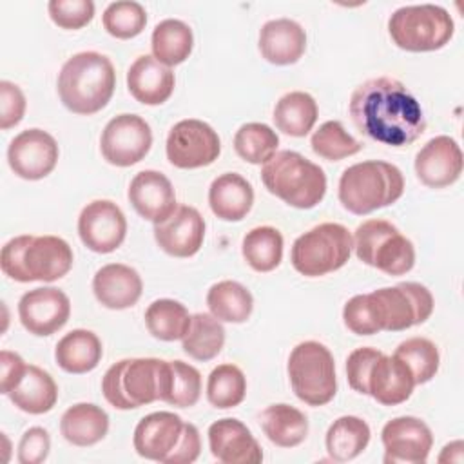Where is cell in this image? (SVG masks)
<instances>
[{"mask_svg": "<svg viewBox=\"0 0 464 464\" xmlns=\"http://www.w3.org/2000/svg\"><path fill=\"white\" fill-rule=\"evenodd\" d=\"M350 116L361 134L390 147H406L426 130L419 100L402 82L390 76L372 78L355 87Z\"/></svg>", "mask_w": 464, "mask_h": 464, "instance_id": "cell-1", "label": "cell"}, {"mask_svg": "<svg viewBox=\"0 0 464 464\" xmlns=\"http://www.w3.org/2000/svg\"><path fill=\"white\" fill-rule=\"evenodd\" d=\"M172 381L170 361L156 357L121 359L102 379L105 401L118 410H134L154 401L167 402Z\"/></svg>", "mask_w": 464, "mask_h": 464, "instance_id": "cell-2", "label": "cell"}, {"mask_svg": "<svg viewBox=\"0 0 464 464\" xmlns=\"http://www.w3.org/2000/svg\"><path fill=\"white\" fill-rule=\"evenodd\" d=\"M116 72L112 62L96 51L72 54L58 74V96L74 114H94L112 98Z\"/></svg>", "mask_w": 464, "mask_h": 464, "instance_id": "cell-3", "label": "cell"}, {"mask_svg": "<svg viewBox=\"0 0 464 464\" xmlns=\"http://www.w3.org/2000/svg\"><path fill=\"white\" fill-rule=\"evenodd\" d=\"M71 245L58 236L24 234L9 239L2 246V272L18 281H56L72 266Z\"/></svg>", "mask_w": 464, "mask_h": 464, "instance_id": "cell-4", "label": "cell"}, {"mask_svg": "<svg viewBox=\"0 0 464 464\" xmlns=\"http://www.w3.org/2000/svg\"><path fill=\"white\" fill-rule=\"evenodd\" d=\"M404 192V176L399 167L381 160L348 167L339 179L341 205L357 216L393 205Z\"/></svg>", "mask_w": 464, "mask_h": 464, "instance_id": "cell-5", "label": "cell"}, {"mask_svg": "<svg viewBox=\"0 0 464 464\" xmlns=\"http://www.w3.org/2000/svg\"><path fill=\"white\" fill-rule=\"evenodd\" d=\"M266 190L295 208H314L326 194L324 170L295 150H279L263 163Z\"/></svg>", "mask_w": 464, "mask_h": 464, "instance_id": "cell-6", "label": "cell"}, {"mask_svg": "<svg viewBox=\"0 0 464 464\" xmlns=\"http://www.w3.org/2000/svg\"><path fill=\"white\" fill-rule=\"evenodd\" d=\"M388 33L397 47L410 53H426L450 44L455 24L451 14L440 5H404L392 13Z\"/></svg>", "mask_w": 464, "mask_h": 464, "instance_id": "cell-7", "label": "cell"}, {"mask_svg": "<svg viewBox=\"0 0 464 464\" xmlns=\"http://www.w3.org/2000/svg\"><path fill=\"white\" fill-rule=\"evenodd\" d=\"M352 248L353 237L344 225L321 223L294 241L290 261L299 274L319 277L344 266Z\"/></svg>", "mask_w": 464, "mask_h": 464, "instance_id": "cell-8", "label": "cell"}, {"mask_svg": "<svg viewBox=\"0 0 464 464\" xmlns=\"http://www.w3.org/2000/svg\"><path fill=\"white\" fill-rule=\"evenodd\" d=\"M288 377L295 397L308 406H323L335 397V361L317 341L299 343L290 352Z\"/></svg>", "mask_w": 464, "mask_h": 464, "instance_id": "cell-9", "label": "cell"}, {"mask_svg": "<svg viewBox=\"0 0 464 464\" xmlns=\"http://www.w3.org/2000/svg\"><path fill=\"white\" fill-rule=\"evenodd\" d=\"M353 248L362 263L388 276H402L415 265L413 243L384 219L362 221L353 234Z\"/></svg>", "mask_w": 464, "mask_h": 464, "instance_id": "cell-10", "label": "cell"}, {"mask_svg": "<svg viewBox=\"0 0 464 464\" xmlns=\"http://www.w3.org/2000/svg\"><path fill=\"white\" fill-rule=\"evenodd\" d=\"M368 295L379 332H402L430 319L435 301L431 292L413 281L373 290Z\"/></svg>", "mask_w": 464, "mask_h": 464, "instance_id": "cell-11", "label": "cell"}, {"mask_svg": "<svg viewBox=\"0 0 464 464\" xmlns=\"http://www.w3.org/2000/svg\"><path fill=\"white\" fill-rule=\"evenodd\" d=\"M167 160L178 169H199L214 163L221 152L218 132L201 120L178 121L167 136Z\"/></svg>", "mask_w": 464, "mask_h": 464, "instance_id": "cell-12", "label": "cell"}, {"mask_svg": "<svg viewBox=\"0 0 464 464\" xmlns=\"http://www.w3.org/2000/svg\"><path fill=\"white\" fill-rule=\"evenodd\" d=\"M152 145L150 125L138 114H118L103 129L100 149L103 158L116 167L141 161Z\"/></svg>", "mask_w": 464, "mask_h": 464, "instance_id": "cell-13", "label": "cell"}, {"mask_svg": "<svg viewBox=\"0 0 464 464\" xmlns=\"http://www.w3.org/2000/svg\"><path fill=\"white\" fill-rule=\"evenodd\" d=\"M78 236L82 243L96 254L114 252L127 236L123 210L111 199L87 203L78 216Z\"/></svg>", "mask_w": 464, "mask_h": 464, "instance_id": "cell-14", "label": "cell"}, {"mask_svg": "<svg viewBox=\"0 0 464 464\" xmlns=\"http://www.w3.org/2000/svg\"><path fill=\"white\" fill-rule=\"evenodd\" d=\"M58 143L42 129H27L16 134L7 149V161L11 170L29 181L49 176L58 163Z\"/></svg>", "mask_w": 464, "mask_h": 464, "instance_id": "cell-15", "label": "cell"}, {"mask_svg": "<svg viewBox=\"0 0 464 464\" xmlns=\"http://www.w3.org/2000/svg\"><path fill=\"white\" fill-rule=\"evenodd\" d=\"M71 315V301L65 292L54 286L33 288L18 301L22 326L33 335H51L65 326Z\"/></svg>", "mask_w": 464, "mask_h": 464, "instance_id": "cell-16", "label": "cell"}, {"mask_svg": "<svg viewBox=\"0 0 464 464\" xmlns=\"http://www.w3.org/2000/svg\"><path fill=\"white\" fill-rule=\"evenodd\" d=\"M381 440L384 446V462H426L433 435L430 426L419 417L404 415L388 420L381 431Z\"/></svg>", "mask_w": 464, "mask_h": 464, "instance_id": "cell-17", "label": "cell"}, {"mask_svg": "<svg viewBox=\"0 0 464 464\" xmlns=\"http://www.w3.org/2000/svg\"><path fill=\"white\" fill-rule=\"evenodd\" d=\"M415 172L422 185L444 188L462 174V150L450 136H435L415 156Z\"/></svg>", "mask_w": 464, "mask_h": 464, "instance_id": "cell-18", "label": "cell"}, {"mask_svg": "<svg viewBox=\"0 0 464 464\" xmlns=\"http://www.w3.org/2000/svg\"><path fill=\"white\" fill-rule=\"evenodd\" d=\"M154 239L169 256L190 257L203 245L205 219L198 208L178 205L167 219L154 225Z\"/></svg>", "mask_w": 464, "mask_h": 464, "instance_id": "cell-19", "label": "cell"}, {"mask_svg": "<svg viewBox=\"0 0 464 464\" xmlns=\"http://www.w3.org/2000/svg\"><path fill=\"white\" fill-rule=\"evenodd\" d=\"M185 422L172 411H154L145 415L134 430V450L140 457L165 462L176 451Z\"/></svg>", "mask_w": 464, "mask_h": 464, "instance_id": "cell-20", "label": "cell"}, {"mask_svg": "<svg viewBox=\"0 0 464 464\" xmlns=\"http://www.w3.org/2000/svg\"><path fill=\"white\" fill-rule=\"evenodd\" d=\"M129 201L147 221L161 223L176 210V192L170 179L158 170L138 172L129 185Z\"/></svg>", "mask_w": 464, "mask_h": 464, "instance_id": "cell-21", "label": "cell"}, {"mask_svg": "<svg viewBox=\"0 0 464 464\" xmlns=\"http://www.w3.org/2000/svg\"><path fill=\"white\" fill-rule=\"evenodd\" d=\"M208 446L212 455L223 464H257L263 460L261 446L252 431L232 417L210 424Z\"/></svg>", "mask_w": 464, "mask_h": 464, "instance_id": "cell-22", "label": "cell"}, {"mask_svg": "<svg viewBox=\"0 0 464 464\" xmlns=\"http://www.w3.org/2000/svg\"><path fill=\"white\" fill-rule=\"evenodd\" d=\"M415 388V379L404 361L397 355L381 353L366 379L368 395H372L379 404L384 406H397L410 399Z\"/></svg>", "mask_w": 464, "mask_h": 464, "instance_id": "cell-23", "label": "cell"}, {"mask_svg": "<svg viewBox=\"0 0 464 464\" xmlns=\"http://www.w3.org/2000/svg\"><path fill=\"white\" fill-rule=\"evenodd\" d=\"M143 281L140 274L123 263L103 265L92 277V292L96 299L111 310H125L141 297Z\"/></svg>", "mask_w": 464, "mask_h": 464, "instance_id": "cell-24", "label": "cell"}, {"mask_svg": "<svg viewBox=\"0 0 464 464\" xmlns=\"http://www.w3.org/2000/svg\"><path fill=\"white\" fill-rule=\"evenodd\" d=\"M174 72L150 54L138 56L127 71L129 92L145 105H161L174 91Z\"/></svg>", "mask_w": 464, "mask_h": 464, "instance_id": "cell-25", "label": "cell"}, {"mask_svg": "<svg viewBox=\"0 0 464 464\" xmlns=\"http://www.w3.org/2000/svg\"><path fill=\"white\" fill-rule=\"evenodd\" d=\"M306 49L304 29L290 18L268 20L259 31L261 56L274 65L295 63Z\"/></svg>", "mask_w": 464, "mask_h": 464, "instance_id": "cell-26", "label": "cell"}, {"mask_svg": "<svg viewBox=\"0 0 464 464\" xmlns=\"http://www.w3.org/2000/svg\"><path fill=\"white\" fill-rule=\"evenodd\" d=\"M254 188L237 172L218 176L208 187L210 210L223 221H241L252 208Z\"/></svg>", "mask_w": 464, "mask_h": 464, "instance_id": "cell-27", "label": "cell"}, {"mask_svg": "<svg viewBox=\"0 0 464 464\" xmlns=\"http://www.w3.org/2000/svg\"><path fill=\"white\" fill-rule=\"evenodd\" d=\"M102 355L103 348L100 337L83 328L65 334L54 348V359L67 373H87L94 370L102 361Z\"/></svg>", "mask_w": 464, "mask_h": 464, "instance_id": "cell-28", "label": "cell"}, {"mask_svg": "<svg viewBox=\"0 0 464 464\" xmlns=\"http://www.w3.org/2000/svg\"><path fill=\"white\" fill-rule=\"evenodd\" d=\"M60 431L74 446H92L107 435L109 415L92 402H78L62 415Z\"/></svg>", "mask_w": 464, "mask_h": 464, "instance_id": "cell-29", "label": "cell"}, {"mask_svg": "<svg viewBox=\"0 0 464 464\" xmlns=\"http://www.w3.org/2000/svg\"><path fill=\"white\" fill-rule=\"evenodd\" d=\"M9 399L18 410L31 415H42L54 408L58 401V386L45 370L27 364L22 381L9 393Z\"/></svg>", "mask_w": 464, "mask_h": 464, "instance_id": "cell-30", "label": "cell"}, {"mask_svg": "<svg viewBox=\"0 0 464 464\" xmlns=\"http://www.w3.org/2000/svg\"><path fill=\"white\" fill-rule=\"evenodd\" d=\"M259 424L268 437L279 448L299 446L308 435L306 415L290 404H270L259 415Z\"/></svg>", "mask_w": 464, "mask_h": 464, "instance_id": "cell-31", "label": "cell"}, {"mask_svg": "<svg viewBox=\"0 0 464 464\" xmlns=\"http://www.w3.org/2000/svg\"><path fill=\"white\" fill-rule=\"evenodd\" d=\"M317 102L304 91H292L281 96L274 107L276 127L294 138L306 136L317 121Z\"/></svg>", "mask_w": 464, "mask_h": 464, "instance_id": "cell-32", "label": "cell"}, {"mask_svg": "<svg viewBox=\"0 0 464 464\" xmlns=\"http://www.w3.org/2000/svg\"><path fill=\"white\" fill-rule=\"evenodd\" d=\"M370 426L355 415H343L334 420L326 431V451L337 462H348L359 457L370 442Z\"/></svg>", "mask_w": 464, "mask_h": 464, "instance_id": "cell-33", "label": "cell"}, {"mask_svg": "<svg viewBox=\"0 0 464 464\" xmlns=\"http://www.w3.org/2000/svg\"><path fill=\"white\" fill-rule=\"evenodd\" d=\"M152 56L167 67L183 63L194 47V34L192 29L178 18L161 20L150 38Z\"/></svg>", "mask_w": 464, "mask_h": 464, "instance_id": "cell-34", "label": "cell"}, {"mask_svg": "<svg viewBox=\"0 0 464 464\" xmlns=\"http://www.w3.org/2000/svg\"><path fill=\"white\" fill-rule=\"evenodd\" d=\"M207 306L223 323H245L252 314L254 297L241 283L225 279L208 288Z\"/></svg>", "mask_w": 464, "mask_h": 464, "instance_id": "cell-35", "label": "cell"}, {"mask_svg": "<svg viewBox=\"0 0 464 464\" xmlns=\"http://www.w3.org/2000/svg\"><path fill=\"white\" fill-rule=\"evenodd\" d=\"M183 352L196 361L214 359L225 344V328L212 314H194L181 339Z\"/></svg>", "mask_w": 464, "mask_h": 464, "instance_id": "cell-36", "label": "cell"}, {"mask_svg": "<svg viewBox=\"0 0 464 464\" xmlns=\"http://www.w3.org/2000/svg\"><path fill=\"white\" fill-rule=\"evenodd\" d=\"M188 310L174 299H156L145 310V324L152 337L160 341L183 339L190 326Z\"/></svg>", "mask_w": 464, "mask_h": 464, "instance_id": "cell-37", "label": "cell"}, {"mask_svg": "<svg viewBox=\"0 0 464 464\" xmlns=\"http://www.w3.org/2000/svg\"><path fill=\"white\" fill-rule=\"evenodd\" d=\"M241 252L256 272H270L283 259V236L274 227H256L245 234Z\"/></svg>", "mask_w": 464, "mask_h": 464, "instance_id": "cell-38", "label": "cell"}, {"mask_svg": "<svg viewBox=\"0 0 464 464\" xmlns=\"http://www.w3.org/2000/svg\"><path fill=\"white\" fill-rule=\"evenodd\" d=\"M246 395V377L236 364L216 366L207 381V399L214 408L228 410L243 402Z\"/></svg>", "mask_w": 464, "mask_h": 464, "instance_id": "cell-39", "label": "cell"}, {"mask_svg": "<svg viewBox=\"0 0 464 464\" xmlns=\"http://www.w3.org/2000/svg\"><path fill=\"white\" fill-rule=\"evenodd\" d=\"M279 145V136L266 123L250 121L237 129L234 136V149L237 156L248 163L261 165L268 161Z\"/></svg>", "mask_w": 464, "mask_h": 464, "instance_id": "cell-40", "label": "cell"}, {"mask_svg": "<svg viewBox=\"0 0 464 464\" xmlns=\"http://www.w3.org/2000/svg\"><path fill=\"white\" fill-rule=\"evenodd\" d=\"M393 355L406 362V366L413 373L415 384H424L431 381L440 362L439 348L435 346L433 341L426 337H410L402 341Z\"/></svg>", "mask_w": 464, "mask_h": 464, "instance_id": "cell-41", "label": "cell"}, {"mask_svg": "<svg viewBox=\"0 0 464 464\" xmlns=\"http://www.w3.org/2000/svg\"><path fill=\"white\" fill-rule=\"evenodd\" d=\"M310 145L319 158L328 161L344 160L348 156L357 154L362 149V145L352 134H348V130L337 120L324 121L312 134Z\"/></svg>", "mask_w": 464, "mask_h": 464, "instance_id": "cell-42", "label": "cell"}, {"mask_svg": "<svg viewBox=\"0 0 464 464\" xmlns=\"http://www.w3.org/2000/svg\"><path fill=\"white\" fill-rule=\"evenodd\" d=\"M105 31L120 40H129L138 36L147 24L145 7L140 2L120 0L105 7L102 16Z\"/></svg>", "mask_w": 464, "mask_h": 464, "instance_id": "cell-43", "label": "cell"}, {"mask_svg": "<svg viewBox=\"0 0 464 464\" xmlns=\"http://www.w3.org/2000/svg\"><path fill=\"white\" fill-rule=\"evenodd\" d=\"M172 381L167 404L176 408H190L199 401L201 395V373L192 364L183 361H170Z\"/></svg>", "mask_w": 464, "mask_h": 464, "instance_id": "cell-44", "label": "cell"}, {"mask_svg": "<svg viewBox=\"0 0 464 464\" xmlns=\"http://www.w3.org/2000/svg\"><path fill=\"white\" fill-rule=\"evenodd\" d=\"M51 20L62 29H82L94 16L92 0H51L47 4Z\"/></svg>", "mask_w": 464, "mask_h": 464, "instance_id": "cell-45", "label": "cell"}, {"mask_svg": "<svg viewBox=\"0 0 464 464\" xmlns=\"http://www.w3.org/2000/svg\"><path fill=\"white\" fill-rule=\"evenodd\" d=\"M343 321L346 328L357 335H373L379 334L370 301L366 294L353 295L352 299L346 301L343 308Z\"/></svg>", "mask_w": 464, "mask_h": 464, "instance_id": "cell-46", "label": "cell"}, {"mask_svg": "<svg viewBox=\"0 0 464 464\" xmlns=\"http://www.w3.org/2000/svg\"><path fill=\"white\" fill-rule=\"evenodd\" d=\"M25 114V96L22 89L9 82H0V129L7 130L22 121Z\"/></svg>", "mask_w": 464, "mask_h": 464, "instance_id": "cell-47", "label": "cell"}, {"mask_svg": "<svg viewBox=\"0 0 464 464\" xmlns=\"http://www.w3.org/2000/svg\"><path fill=\"white\" fill-rule=\"evenodd\" d=\"M381 353H382L381 350L362 346V348H355L348 355V359H346V377H348V384L352 386V390H355L357 393L368 395V390H366L368 372H370L373 361Z\"/></svg>", "mask_w": 464, "mask_h": 464, "instance_id": "cell-48", "label": "cell"}, {"mask_svg": "<svg viewBox=\"0 0 464 464\" xmlns=\"http://www.w3.org/2000/svg\"><path fill=\"white\" fill-rule=\"evenodd\" d=\"M51 450V437L45 428H29L18 442V462L22 464H40L47 459Z\"/></svg>", "mask_w": 464, "mask_h": 464, "instance_id": "cell-49", "label": "cell"}, {"mask_svg": "<svg viewBox=\"0 0 464 464\" xmlns=\"http://www.w3.org/2000/svg\"><path fill=\"white\" fill-rule=\"evenodd\" d=\"M25 370H27V364L16 352H11V350L0 352V390L4 395H9L18 386Z\"/></svg>", "mask_w": 464, "mask_h": 464, "instance_id": "cell-50", "label": "cell"}, {"mask_svg": "<svg viewBox=\"0 0 464 464\" xmlns=\"http://www.w3.org/2000/svg\"><path fill=\"white\" fill-rule=\"evenodd\" d=\"M201 451V439L199 431L194 424L185 422V430L176 451L169 457L167 464H190L199 457Z\"/></svg>", "mask_w": 464, "mask_h": 464, "instance_id": "cell-51", "label": "cell"}, {"mask_svg": "<svg viewBox=\"0 0 464 464\" xmlns=\"http://www.w3.org/2000/svg\"><path fill=\"white\" fill-rule=\"evenodd\" d=\"M464 460V442L453 440L442 448L439 462H462Z\"/></svg>", "mask_w": 464, "mask_h": 464, "instance_id": "cell-52", "label": "cell"}]
</instances>
